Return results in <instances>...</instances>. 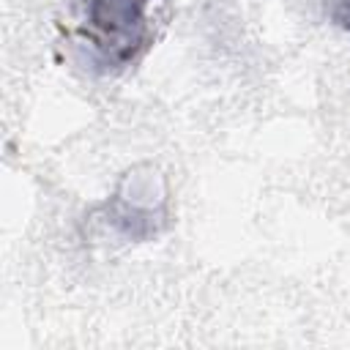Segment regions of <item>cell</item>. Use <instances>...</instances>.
I'll list each match as a JSON object with an SVG mask.
<instances>
[{
    "mask_svg": "<svg viewBox=\"0 0 350 350\" xmlns=\"http://www.w3.org/2000/svg\"><path fill=\"white\" fill-rule=\"evenodd\" d=\"M150 3L156 0H85L79 33L101 71H123L148 52L153 41Z\"/></svg>",
    "mask_w": 350,
    "mask_h": 350,
    "instance_id": "cell-1",
    "label": "cell"
},
{
    "mask_svg": "<svg viewBox=\"0 0 350 350\" xmlns=\"http://www.w3.org/2000/svg\"><path fill=\"white\" fill-rule=\"evenodd\" d=\"M331 16H334L336 25H342L345 30H350V0H336Z\"/></svg>",
    "mask_w": 350,
    "mask_h": 350,
    "instance_id": "cell-2",
    "label": "cell"
}]
</instances>
